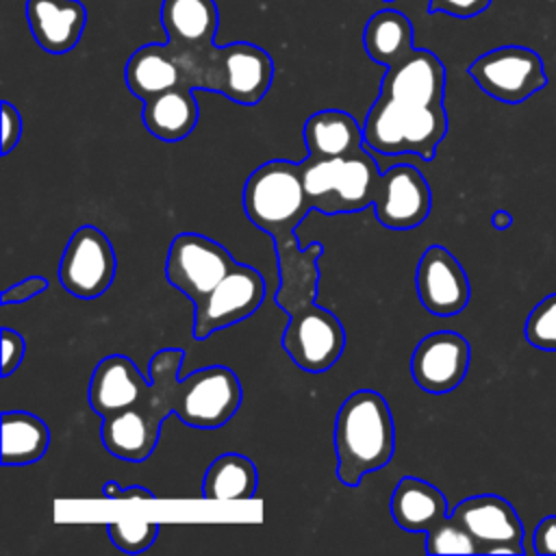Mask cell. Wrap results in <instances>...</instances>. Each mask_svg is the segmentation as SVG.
I'll return each instance as SVG.
<instances>
[{
	"instance_id": "cell-12",
	"label": "cell",
	"mask_w": 556,
	"mask_h": 556,
	"mask_svg": "<svg viewBox=\"0 0 556 556\" xmlns=\"http://www.w3.org/2000/svg\"><path fill=\"white\" fill-rule=\"evenodd\" d=\"M282 348L302 371L321 374L341 358L345 330L334 313L311 304L289 315Z\"/></svg>"
},
{
	"instance_id": "cell-10",
	"label": "cell",
	"mask_w": 556,
	"mask_h": 556,
	"mask_svg": "<svg viewBox=\"0 0 556 556\" xmlns=\"http://www.w3.org/2000/svg\"><path fill=\"white\" fill-rule=\"evenodd\" d=\"M263 300V276L254 267L237 263L213 291H208L200 302L193 304V337L202 341L213 332L250 317L252 313H256Z\"/></svg>"
},
{
	"instance_id": "cell-8",
	"label": "cell",
	"mask_w": 556,
	"mask_h": 556,
	"mask_svg": "<svg viewBox=\"0 0 556 556\" xmlns=\"http://www.w3.org/2000/svg\"><path fill=\"white\" fill-rule=\"evenodd\" d=\"M235 265L232 254L217 241L198 232H180L169 243L165 278L195 304L213 291Z\"/></svg>"
},
{
	"instance_id": "cell-36",
	"label": "cell",
	"mask_w": 556,
	"mask_h": 556,
	"mask_svg": "<svg viewBox=\"0 0 556 556\" xmlns=\"http://www.w3.org/2000/svg\"><path fill=\"white\" fill-rule=\"evenodd\" d=\"M534 552L536 554H556V515H547L539 521L534 530Z\"/></svg>"
},
{
	"instance_id": "cell-19",
	"label": "cell",
	"mask_w": 556,
	"mask_h": 556,
	"mask_svg": "<svg viewBox=\"0 0 556 556\" xmlns=\"http://www.w3.org/2000/svg\"><path fill=\"white\" fill-rule=\"evenodd\" d=\"M150 391V378H146L137 365L124 354L104 356L89 382V404L100 415H113L124 408H139Z\"/></svg>"
},
{
	"instance_id": "cell-17",
	"label": "cell",
	"mask_w": 556,
	"mask_h": 556,
	"mask_svg": "<svg viewBox=\"0 0 556 556\" xmlns=\"http://www.w3.org/2000/svg\"><path fill=\"white\" fill-rule=\"evenodd\" d=\"M380 93L406 104H443L445 67L434 52L413 48L410 54L387 67L380 80Z\"/></svg>"
},
{
	"instance_id": "cell-28",
	"label": "cell",
	"mask_w": 556,
	"mask_h": 556,
	"mask_svg": "<svg viewBox=\"0 0 556 556\" xmlns=\"http://www.w3.org/2000/svg\"><path fill=\"white\" fill-rule=\"evenodd\" d=\"M258 473L250 458L243 454H222L217 456L204 478H202V497L219 502H241L250 500L256 491Z\"/></svg>"
},
{
	"instance_id": "cell-3",
	"label": "cell",
	"mask_w": 556,
	"mask_h": 556,
	"mask_svg": "<svg viewBox=\"0 0 556 556\" xmlns=\"http://www.w3.org/2000/svg\"><path fill=\"white\" fill-rule=\"evenodd\" d=\"M300 172L313 211L326 215L356 213L371 206L382 176L376 159L365 150L332 159L306 156Z\"/></svg>"
},
{
	"instance_id": "cell-26",
	"label": "cell",
	"mask_w": 556,
	"mask_h": 556,
	"mask_svg": "<svg viewBox=\"0 0 556 556\" xmlns=\"http://www.w3.org/2000/svg\"><path fill=\"white\" fill-rule=\"evenodd\" d=\"M363 48L367 56L384 67L395 65L413 52V24L393 9L374 13L363 28Z\"/></svg>"
},
{
	"instance_id": "cell-29",
	"label": "cell",
	"mask_w": 556,
	"mask_h": 556,
	"mask_svg": "<svg viewBox=\"0 0 556 556\" xmlns=\"http://www.w3.org/2000/svg\"><path fill=\"white\" fill-rule=\"evenodd\" d=\"M428 554H480L471 532L452 515L426 532Z\"/></svg>"
},
{
	"instance_id": "cell-2",
	"label": "cell",
	"mask_w": 556,
	"mask_h": 556,
	"mask_svg": "<svg viewBox=\"0 0 556 556\" xmlns=\"http://www.w3.org/2000/svg\"><path fill=\"white\" fill-rule=\"evenodd\" d=\"M447 132V113L443 104H406L378 93L371 104L363 135L365 146L380 154H417L432 161Z\"/></svg>"
},
{
	"instance_id": "cell-22",
	"label": "cell",
	"mask_w": 556,
	"mask_h": 556,
	"mask_svg": "<svg viewBox=\"0 0 556 556\" xmlns=\"http://www.w3.org/2000/svg\"><path fill=\"white\" fill-rule=\"evenodd\" d=\"M391 517L408 532H428L447 517L445 495L430 482L404 476L391 493Z\"/></svg>"
},
{
	"instance_id": "cell-14",
	"label": "cell",
	"mask_w": 556,
	"mask_h": 556,
	"mask_svg": "<svg viewBox=\"0 0 556 556\" xmlns=\"http://www.w3.org/2000/svg\"><path fill=\"white\" fill-rule=\"evenodd\" d=\"M376 219L389 230L417 228L430 213L432 191L424 174L408 163L393 165L380 176L374 200Z\"/></svg>"
},
{
	"instance_id": "cell-30",
	"label": "cell",
	"mask_w": 556,
	"mask_h": 556,
	"mask_svg": "<svg viewBox=\"0 0 556 556\" xmlns=\"http://www.w3.org/2000/svg\"><path fill=\"white\" fill-rule=\"evenodd\" d=\"M526 341L543 352H556V293L543 298L526 317Z\"/></svg>"
},
{
	"instance_id": "cell-7",
	"label": "cell",
	"mask_w": 556,
	"mask_h": 556,
	"mask_svg": "<svg viewBox=\"0 0 556 556\" xmlns=\"http://www.w3.org/2000/svg\"><path fill=\"white\" fill-rule=\"evenodd\" d=\"M467 74L491 98L519 104L547 85L543 59L526 46H500L471 61Z\"/></svg>"
},
{
	"instance_id": "cell-35",
	"label": "cell",
	"mask_w": 556,
	"mask_h": 556,
	"mask_svg": "<svg viewBox=\"0 0 556 556\" xmlns=\"http://www.w3.org/2000/svg\"><path fill=\"white\" fill-rule=\"evenodd\" d=\"M0 111H2L0 152L9 154L20 143V137H22V115H20V111L9 100H2Z\"/></svg>"
},
{
	"instance_id": "cell-23",
	"label": "cell",
	"mask_w": 556,
	"mask_h": 556,
	"mask_svg": "<svg viewBox=\"0 0 556 556\" xmlns=\"http://www.w3.org/2000/svg\"><path fill=\"white\" fill-rule=\"evenodd\" d=\"M306 156L332 159L363 150V126L354 115L339 109H324L304 122Z\"/></svg>"
},
{
	"instance_id": "cell-34",
	"label": "cell",
	"mask_w": 556,
	"mask_h": 556,
	"mask_svg": "<svg viewBox=\"0 0 556 556\" xmlns=\"http://www.w3.org/2000/svg\"><path fill=\"white\" fill-rule=\"evenodd\" d=\"M46 289H48V280H46L43 276H28V278H24V280H20V282L7 287V289L2 291V295H0V302H2L4 306H9V304H22V302H28V300H33L35 295L43 293Z\"/></svg>"
},
{
	"instance_id": "cell-40",
	"label": "cell",
	"mask_w": 556,
	"mask_h": 556,
	"mask_svg": "<svg viewBox=\"0 0 556 556\" xmlns=\"http://www.w3.org/2000/svg\"><path fill=\"white\" fill-rule=\"evenodd\" d=\"M384 2H393V0H384Z\"/></svg>"
},
{
	"instance_id": "cell-13",
	"label": "cell",
	"mask_w": 556,
	"mask_h": 556,
	"mask_svg": "<svg viewBox=\"0 0 556 556\" xmlns=\"http://www.w3.org/2000/svg\"><path fill=\"white\" fill-rule=\"evenodd\" d=\"M452 517L471 532L480 554H526L523 523L508 500L493 493L471 495L454 506Z\"/></svg>"
},
{
	"instance_id": "cell-27",
	"label": "cell",
	"mask_w": 556,
	"mask_h": 556,
	"mask_svg": "<svg viewBox=\"0 0 556 556\" xmlns=\"http://www.w3.org/2000/svg\"><path fill=\"white\" fill-rule=\"evenodd\" d=\"M48 445H50V430L41 417L24 410L2 413L0 460L4 467L30 465L46 454Z\"/></svg>"
},
{
	"instance_id": "cell-39",
	"label": "cell",
	"mask_w": 556,
	"mask_h": 556,
	"mask_svg": "<svg viewBox=\"0 0 556 556\" xmlns=\"http://www.w3.org/2000/svg\"><path fill=\"white\" fill-rule=\"evenodd\" d=\"M102 495H104L106 500H119L122 486H119L115 480H109V482L102 484Z\"/></svg>"
},
{
	"instance_id": "cell-16",
	"label": "cell",
	"mask_w": 556,
	"mask_h": 556,
	"mask_svg": "<svg viewBox=\"0 0 556 556\" xmlns=\"http://www.w3.org/2000/svg\"><path fill=\"white\" fill-rule=\"evenodd\" d=\"M415 287L424 308L437 317H454L469 304L471 287L458 258L443 245H430L415 271Z\"/></svg>"
},
{
	"instance_id": "cell-33",
	"label": "cell",
	"mask_w": 556,
	"mask_h": 556,
	"mask_svg": "<svg viewBox=\"0 0 556 556\" xmlns=\"http://www.w3.org/2000/svg\"><path fill=\"white\" fill-rule=\"evenodd\" d=\"M493 0H428L430 13H445L452 17H476L491 7Z\"/></svg>"
},
{
	"instance_id": "cell-38",
	"label": "cell",
	"mask_w": 556,
	"mask_h": 556,
	"mask_svg": "<svg viewBox=\"0 0 556 556\" xmlns=\"http://www.w3.org/2000/svg\"><path fill=\"white\" fill-rule=\"evenodd\" d=\"M510 224H513V215H510L508 211H495V213L491 215V226H493L495 230H506Z\"/></svg>"
},
{
	"instance_id": "cell-25",
	"label": "cell",
	"mask_w": 556,
	"mask_h": 556,
	"mask_svg": "<svg viewBox=\"0 0 556 556\" xmlns=\"http://www.w3.org/2000/svg\"><path fill=\"white\" fill-rule=\"evenodd\" d=\"M159 434L161 428H156L141 408L117 410L102 417L100 424V439L104 447L113 456L130 463L146 460L154 452Z\"/></svg>"
},
{
	"instance_id": "cell-32",
	"label": "cell",
	"mask_w": 556,
	"mask_h": 556,
	"mask_svg": "<svg viewBox=\"0 0 556 556\" xmlns=\"http://www.w3.org/2000/svg\"><path fill=\"white\" fill-rule=\"evenodd\" d=\"M24 354H26L24 337L13 328H2V365H0L2 378H9L22 365Z\"/></svg>"
},
{
	"instance_id": "cell-24",
	"label": "cell",
	"mask_w": 556,
	"mask_h": 556,
	"mask_svg": "<svg viewBox=\"0 0 556 556\" xmlns=\"http://www.w3.org/2000/svg\"><path fill=\"white\" fill-rule=\"evenodd\" d=\"M124 78L130 93L139 100L185 85L182 70L167 43H146L137 48L126 63Z\"/></svg>"
},
{
	"instance_id": "cell-15",
	"label": "cell",
	"mask_w": 556,
	"mask_h": 556,
	"mask_svg": "<svg viewBox=\"0 0 556 556\" xmlns=\"http://www.w3.org/2000/svg\"><path fill=\"white\" fill-rule=\"evenodd\" d=\"M471 361L469 341L452 330L424 337L410 354V376L426 393L454 391L467 376Z\"/></svg>"
},
{
	"instance_id": "cell-21",
	"label": "cell",
	"mask_w": 556,
	"mask_h": 556,
	"mask_svg": "<svg viewBox=\"0 0 556 556\" xmlns=\"http://www.w3.org/2000/svg\"><path fill=\"white\" fill-rule=\"evenodd\" d=\"M148 132L161 141H182L198 124L200 109L191 87L178 85L163 93L143 100L141 111Z\"/></svg>"
},
{
	"instance_id": "cell-20",
	"label": "cell",
	"mask_w": 556,
	"mask_h": 556,
	"mask_svg": "<svg viewBox=\"0 0 556 556\" xmlns=\"http://www.w3.org/2000/svg\"><path fill=\"white\" fill-rule=\"evenodd\" d=\"M26 22L37 46L50 54L74 50L87 26L80 0H26Z\"/></svg>"
},
{
	"instance_id": "cell-11",
	"label": "cell",
	"mask_w": 556,
	"mask_h": 556,
	"mask_svg": "<svg viewBox=\"0 0 556 556\" xmlns=\"http://www.w3.org/2000/svg\"><path fill=\"white\" fill-rule=\"evenodd\" d=\"M271 80L274 61L261 46L232 41L215 48L208 91L222 93L237 104L254 106L267 96Z\"/></svg>"
},
{
	"instance_id": "cell-37",
	"label": "cell",
	"mask_w": 556,
	"mask_h": 556,
	"mask_svg": "<svg viewBox=\"0 0 556 556\" xmlns=\"http://www.w3.org/2000/svg\"><path fill=\"white\" fill-rule=\"evenodd\" d=\"M152 497H154V493L141 484L126 486V489H122V495H119V500H152Z\"/></svg>"
},
{
	"instance_id": "cell-1",
	"label": "cell",
	"mask_w": 556,
	"mask_h": 556,
	"mask_svg": "<svg viewBox=\"0 0 556 556\" xmlns=\"http://www.w3.org/2000/svg\"><path fill=\"white\" fill-rule=\"evenodd\" d=\"M337 476L356 486L367 473L382 469L395 450V426L387 400L371 389H358L343 400L334 419Z\"/></svg>"
},
{
	"instance_id": "cell-5",
	"label": "cell",
	"mask_w": 556,
	"mask_h": 556,
	"mask_svg": "<svg viewBox=\"0 0 556 556\" xmlns=\"http://www.w3.org/2000/svg\"><path fill=\"white\" fill-rule=\"evenodd\" d=\"M161 24L185 85L208 91L219 11L215 0H163Z\"/></svg>"
},
{
	"instance_id": "cell-9",
	"label": "cell",
	"mask_w": 556,
	"mask_h": 556,
	"mask_svg": "<svg viewBox=\"0 0 556 556\" xmlns=\"http://www.w3.org/2000/svg\"><path fill=\"white\" fill-rule=\"evenodd\" d=\"M115 250L111 239L96 226H80L70 237L61 263L59 280L78 300L100 298L115 278Z\"/></svg>"
},
{
	"instance_id": "cell-18",
	"label": "cell",
	"mask_w": 556,
	"mask_h": 556,
	"mask_svg": "<svg viewBox=\"0 0 556 556\" xmlns=\"http://www.w3.org/2000/svg\"><path fill=\"white\" fill-rule=\"evenodd\" d=\"M274 248L278 254L280 287L276 291V304L289 315L315 304L317 293V258L324 252L321 243H313L306 250L298 248L293 232L274 237Z\"/></svg>"
},
{
	"instance_id": "cell-31",
	"label": "cell",
	"mask_w": 556,
	"mask_h": 556,
	"mask_svg": "<svg viewBox=\"0 0 556 556\" xmlns=\"http://www.w3.org/2000/svg\"><path fill=\"white\" fill-rule=\"evenodd\" d=\"M106 532L115 547H119L128 554H139V552H146L154 543V539L159 534V523H154V521H111L106 526Z\"/></svg>"
},
{
	"instance_id": "cell-4",
	"label": "cell",
	"mask_w": 556,
	"mask_h": 556,
	"mask_svg": "<svg viewBox=\"0 0 556 556\" xmlns=\"http://www.w3.org/2000/svg\"><path fill=\"white\" fill-rule=\"evenodd\" d=\"M243 211L248 219L271 239L293 232L313 211L300 163L267 161L256 167L243 187Z\"/></svg>"
},
{
	"instance_id": "cell-6",
	"label": "cell",
	"mask_w": 556,
	"mask_h": 556,
	"mask_svg": "<svg viewBox=\"0 0 556 556\" xmlns=\"http://www.w3.org/2000/svg\"><path fill=\"white\" fill-rule=\"evenodd\" d=\"M239 404V378L224 365L195 369L172 387V413L191 428H219L235 417Z\"/></svg>"
}]
</instances>
